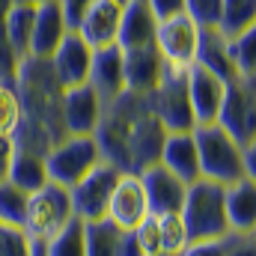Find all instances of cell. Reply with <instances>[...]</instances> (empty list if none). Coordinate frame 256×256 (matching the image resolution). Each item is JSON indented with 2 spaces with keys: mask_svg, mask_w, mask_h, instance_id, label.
<instances>
[{
  "mask_svg": "<svg viewBox=\"0 0 256 256\" xmlns=\"http://www.w3.org/2000/svg\"><path fill=\"white\" fill-rule=\"evenodd\" d=\"M196 42H200V27L188 15H176L167 21H158L155 30V51L173 72H188L196 60Z\"/></svg>",
  "mask_w": 256,
  "mask_h": 256,
  "instance_id": "8",
  "label": "cell"
},
{
  "mask_svg": "<svg viewBox=\"0 0 256 256\" xmlns=\"http://www.w3.org/2000/svg\"><path fill=\"white\" fill-rule=\"evenodd\" d=\"M33 21H36V3H15L6 18L0 21L9 45L15 48V54L21 60L30 57V39H33Z\"/></svg>",
  "mask_w": 256,
  "mask_h": 256,
  "instance_id": "24",
  "label": "cell"
},
{
  "mask_svg": "<svg viewBox=\"0 0 256 256\" xmlns=\"http://www.w3.org/2000/svg\"><path fill=\"white\" fill-rule=\"evenodd\" d=\"M114 3H120V6H126V3H131V0H114Z\"/></svg>",
  "mask_w": 256,
  "mask_h": 256,
  "instance_id": "45",
  "label": "cell"
},
{
  "mask_svg": "<svg viewBox=\"0 0 256 256\" xmlns=\"http://www.w3.org/2000/svg\"><path fill=\"white\" fill-rule=\"evenodd\" d=\"M226 256H256V236L226 232Z\"/></svg>",
  "mask_w": 256,
  "mask_h": 256,
  "instance_id": "38",
  "label": "cell"
},
{
  "mask_svg": "<svg viewBox=\"0 0 256 256\" xmlns=\"http://www.w3.org/2000/svg\"><path fill=\"white\" fill-rule=\"evenodd\" d=\"M24 122V104L15 84H0V134L15 137V131Z\"/></svg>",
  "mask_w": 256,
  "mask_h": 256,
  "instance_id": "30",
  "label": "cell"
},
{
  "mask_svg": "<svg viewBox=\"0 0 256 256\" xmlns=\"http://www.w3.org/2000/svg\"><path fill=\"white\" fill-rule=\"evenodd\" d=\"M45 256H86L84 220L80 218H72L60 232H54L45 242Z\"/></svg>",
  "mask_w": 256,
  "mask_h": 256,
  "instance_id": "27",
  "label": "cell"
},
{
  "mask_svg": "<svg viewBox=\"0 0 256 256\" xmlns=\"http://www.w3.org/2000/svg\"><path fill=\"white\" fill-rule=\"evenodd\" d=\"M102 152L96 137H80V134H66L63 140H57L48 152H45V164H48V179L63 185V188H74L84 176H90L98 164H102Z\"/></svg>",
  "mask_w": 256,
  "mask_h": 256,
  "instance_id": "4",
  "label": "cell"
},
{
  "mask_svg": "<svg viewBox=\"0 0 256 256\" xmlns=\"http://www.w3.org/2000/svg\"><path fill=\"white\" fill-rule=\"evenodd\" d=\"M194 66H202L206 72H212V74L220 78L224 84L236 80V68L230 63V51H226V39H224L218 30H200Z\"/></svg>",
  "mask_w": 256,
  "mask_h": 256,
  "instance_id": "22",
  "label": "cell"
},
{
  "mask_svg": "<svg viewBox=\"0 0 256 256\" xmlns=\"http://www.w3.org/2000/svg\"><path fill=\"white\" fill-rule=\"evenodd\" d=\"M74 218L72 208V194L68 188L48 182L39 191L30 194L27 200V214H24V232L36 242H48L54 232H60L66 224Z\"/></svg>",
  "mask_w": 256,
  "mask_h": 256,
  "instance_id": "5",
  "label": "cell"
},
{
  "mask_svg": "<svg viewBox=\"0 0 256 256\" xmlns=\"http://www.w3.org/2000/svg\"><path fill=\"white\" fill-rule=\"evenodd\" d=\"M182 256H226V236L224 238H202V242H191Z\"/></svg>",
  "mask_w": 256,
  "mask_h": 256,
  "instance_id": "36",
  "label": "cell"
},
{
  "mask_svg": "<svg viewBox=\"0 0 256 256\" xmlns=\"http://www.w3.org/2000/svg\"><path fill=\"white\" fill-rule=\"evenodd\" d=\"M18 68H21V57L15 54V48L9 45V39L0 27V84H15Z\"/></svg>",
  "mask_w": 256,
  "mask_h": 256,
  "instance_id": "35",
  "label": "cell"
},
{
  "mask_svg": "<svg viewBox=\"0 0 256 256\" xmlns=\"http://www.w3.org/2000/svg\"><path fill=\"white\" fill-rule=\"evenodd\" d=\"M98 98L108 104L114 98H120L126 92V54L116 45L98 48L92 54V66H90V80H86Z\"/></svg>",
  "mask_w": 256,
  "mask_h": 256,
  "instance_id": "14",
  "label": "cell"
},
{
  "mask_svg": "<svg viewBox=\"0 0 256 256\" xmlns=\"http://www.w3.org/2000/svg\"><path fill=\"white\" fill-rule=\"evenodd\" d=\"M120 236L110 220H90L84 224V242H86V256H120Z\"/></svg>",
  "mask_w": 256,
  "mask_h": 256,
  "instance_id": "26",
  "label": "cell"
},
{
  "mask_svg": "<svg viewBox=\"0 0 256 256\" xmlns=\"http://www.w3.org/2000/svg\"><path fill=\"white\" fill-rule=\"evenodd\" d=\"M27 200H30V194L21 191V188H15L9 179H3V182H0V224L24 226Z\"/></svg>",
  "mask_w": 256,
  "mask_h": 256,
  "instance_id": "31",
  "label": "cell"
},
{
  "mask_svg": "<svg viewBox=\"0 0 256 256\" xmlns=\"http://www.w3.org/2000/svg\"><path fill=\"white\" fill-rule=\"evenodd\" d=\"M68 24L60 9V0H42L36 3V21H33V39H30V57L51 60L57 45L66 39Z\"/></svg>",
  "mask_w": 256,
  "mask_h": 256,
  "instance_id": "17",
  "label": "cell"
},
{
  "mask_svg": "<svg viewBox=\"0 0 256 256\" xmlns=\"http://www.w3.org/2000/svg\"><path fill=\"white\" fill-rule=\"evenodd\" d=\"M18 3H42V0H18Z\"/></svg>",
  "mask_w": 256,
  "mask_h": 256,
  "instance_id": "44",
  "label": "cell"
},
{
  "mask_svg": "<svg viewBox=\"0 0 256 256\" xmlns=\"http://www.w3.org/2000/svg\"><path fill=\"white\" fill-rule=\"evenodd\" d=\"M92 48L74 33L68 30L66 39L57 45V51L51 54V68L57 74V84L63 90H72V86H80L90 80V66H92Z\"/></svg>",
  "mask_w": 256,
  "mask_h": 256,
  "instance_id": "13",
  "label": "cell"
},
{
  "mask_svg": "<svg viewBox=\"0 0 256 256\" xmlns=\"http://www.w3.org/2000/svg\"><path fill=\"white\" fill-rule=\"evenodd\" d=\"M122 54H126V90L137 92V96H149L164 80L167 63L161 60L155 45L137 48V51H122Z\"/></svg>",
  "mask_w": 256,
  "mask_h": 256,
  "instance_id": "21",
  "label": "cell"
},
{
  "mask_svg": "<svg viewBox=\"0 0 256 256\" xmlns=\"http://www.w3.org/2000/svg\"><path fill=\"white\" fill-rule=\"evenodd\" d=\"M185 90H188V102H191L194 128L218 122L226 84H224L220 78H214L212 72H206L202 66H191V68L185 72Z\"/></svg>",
  "mask_w": 256,
  "mask_h": 256,
  "instance_id": "12",
  "label": "cell"
},
{
  "mask_svg": "<svg viewBox=\"0 0 256 256\" xmlns=\"http://www.w3.org/2000/svg\"><path fill=\"white\" fill-rule=\"evenodd\" d=\"M15 188L33 194L39 191L42 185H48V164H45V155L42 152H33V149H18L15 146V155H12V164H9V176H6Z\"/></svg>",
  "mask_w": 256,
  "mask_h": 256,
  "instance_id": "23",
  "label": "cell"
},
{
  "mask_svg": "<svg viewBox=\"0 0 256 256\" xmlns=\"http://www.w3.org/2000/svg\"><path fill=\"white\" fill-rule=\"evenodd\" d=\"M15 3H18V0H0V21L6 18V12H9V9H12Z\"/></svg>",
  "mask_w": 256,
  "mask_h": 256,
  "instance_id": "42",
  "label": "cell"
},
{
  "mask_svg": "<svg viewBox=\"0 0 256 256\" xmlns=\"http://www.w3.org/2000/svg\"><path fill=\"white\" fill-rule=\"evenodd\" d=\"M220 3L224 0H185V15L200 30H218V24H220Z\"/></svg>",
  "mask_w": 256,
  "mask_h": 256,
  "instance_id": "32",
  "label": "cell"
},
{
  "mask_svg": "<svg viewBox=\"0 0 256 256\" xmlns=\"http://www.w3.org/2000/svg\"><path fill=\"white\" fill-rule=\"evenodd\" d=\"M155 30H158V21L149 12L146 0H131V3L122 6V15H120L116 48L120 51L149 48V45H155Z\"/></svg>",
  "mask_w": 256,
  "mask_h": 256,
  "instance_id": "19",
  "label": "cell"
},
{
  "mask_svg": "<svg viewBox=\"0 0 256 256\" xmlns=\"http://www.w3.org/2000/svg\"><path fill=\"white\" fill-rule=\"evenodd\" d=\"M12 155H15V140L0 134V182L9 176V164H12Z\"/></svg>",
  "mask_w": 256,
  "mask_h": 256,
  "instance_id": "40",
  "label": "cell"
},
{
  "mask_svg": "<svg viewBox=\"0 0 256 256\" xmlns=\"http://www.w3.org/2000/svg\"><path fill=\"white\" fill-rule=\"evenodd\" d=\"M158 164L164 170H170L176 179H182L185 185L196 182L200 179V161H196L194 131H170L164 137V143H161Z\"/></svg>",
  "mask_w": 256,
  "mask_h": 256,
  "instance_id": "20",
  "label": "cell"
},
{
  "mask_svg": "<svg viewBox=\"0 0 256 256\" xmlns=\"http://www.w3.org/2000/svg\"><path fill=\"white\" fill-rule=\"evenodd\" d=\"M149 98V110L155 114V120L164 126V131H194V114L191 102H188V90H185V72H173L167 68L164 80L146 96Z\"/></svg>",
  "mask_w": 256,
  "mask_h": 256,
  "instance_id": "7",
  "label": "cell"
},
{
  "mask_svg": "<svg viewBox=\"0 0 256 256\" xmlns=\"http://www.w3.org/2000/svg\"><path fill=\"white\" fill-rule=\"evenodd\" d=\"M140 182H143V191H146L152 214H167V212L182 208L188 185L182 179H176L170 170H164L161 164H149L146 170H140Z\"/></svg>",
  "mask_w": 256,
  "mask_h": 256,
  "instance_id": "15",
  "label": "cell"
},
{
  "mask_svg": "<svg viewBox=\"0 0 256 256\" xmlns=\"http://www.w3.org/2000/svg\"><path fill=\"white\" fill-rule=\"evenodd\" d=\"M226 226L236 236H256V179H238L224 188Z\"/></svg>",
  "mask_w": 256,
  "mask_h": 256,
  "instance_id": "18",
  "label": "cell"
},
{
  "mask_svg": "<svg viewBox=\"0 0 256 256\" xmlns=\"http://www.w3.org/2000/svg\"><path fill=\"white\" fill-rule=\"evenodd\" d=\"M134 238L140 244L143 256H152V254H161V232H158V218L155 214H146L143 224L134 230Z\"/></svg>",
  "mask_w": 256,
  "mask_h": 256,
  "instance_id": "34",
  "label": "cell"
},
{
  "mask_svg": "<svg viewBox=\"0 0 256 256\" xmlns=\"http://www.w3.org/2000/svg\"><path fill=\"white\" fill-rule=\"evenodd\" d=\"M152 256H182V254H167V250H161V254H152Z\"/></svg>",
  "mask_w": 256,
  "mask_h": 256,
  "instance_id": "43",
  "label": "cell"
},
{
  "mask_svg": "<svg viewBox=\"0 0 256 256\" xmlns=\"http://www.w3.org/2000/svg\"><path fill=\"white\" fill-rule=\"evenodd\" d=\"M146 6L155 15V21H167V18L185 15V0H146Z\"/></svg>",
  "mask_w": 256,
  "mask_h": 256,
  "instance_id": "37",
  "label": "cell"
},
{
  "mask_svg": "<svg viewBox=\"0 0 256 256\" xmlns=\"http://www.w3.org/2000/svg\"><path fill=\"white\" fill-rule=\"evenodd\" d=\"M92 3H96V0H60V9H63V15H66L68 30H74V27L80 24V18L86 15V9H90Z\"/></svg>",
  "mask_w": 256,
  "mask_h": 256,
  "instance_id": "39",
  "label": "cell"
},
{
  "mask_svg": "<svg viewBox=\"0 0 256 256\" xmlns=\"http://www.w3.org/2000/svg\"><path fill=\"white\" fill-rule=\"evenodd\" d=\"M146 214H152V212H149V200L143 191L140 173H120V179L110 191V200H108L104 220H110L122 232H134Z\"/></svg>",
  "mask_w": 256,
  "mask_h": 256,
  "instance_id": "9",
  "label": "cell"
},
{
  "mask_svg": "<svg viewBox=\"0 0 256 256\" xmlns=\"http://www.w3.org/2000/svg\"><path fill=\"white\" fill-rule=\"evenodd\" d=\"M194 143H196L200 179H208V182H218L226 188L248 176L244 173V146L236 143L218 122L194 128Z\"/></svg>",
  "mask_w": 256,
  "mask_h": 256,
  "instance_id": "2",
  "label": "cell"
},
{
  "mask_svg": "<svg viewBox=\"0 0 256 256\" xmlns=\"http://www.w3.org/2000/svg\"><path fill=\"white\" fill-rule=\"evenodd\" d=\"M256 27V0H224L220 3V24L218 33L224 39H232L244 30Z\"/></svg>",
  "mask_w": 256,
  "mask_h": 256,
  "instance_id": "25",
  "label": "cell"
},
{
  "mask_svg": "<svg viewBox=\"0 0 256 256\" xmlns=\"http://www.w3.org/2000/svg\"><path fill=\"white\" fill-rule=\"evenodd\" d=\"M122 170H116L114 164L102 161L90 176H84L74 188H72V208H74V218H80L84 224L90 220H102L104 212H108V200H110V191L116 185Z\"/></svg>",
  "mask_w": 256,
  "mask_h": 256,
  "instance_id": "10",
  "label": "cell"
},
{
  "mask_svg": "<svg viewBox=\"0 0 256 256\" xmlns=\"http://www.w3.org/2000/svg\"><path fill=\"white\" fill-rule=\"evenodd\" d=\"M120 15H122V6L114 3V0H96L86 15L80 18V24L74 27V33L92 48H108V45H116V30H120Z\"/></svg>",
  "mask_w": 256,
  "mask_h": 256,
  "instance_id": "16",
  "label": "cell"
},
{
  "mask_svg": "<svg viewBox=\"0 0 256 256\" xmlns=\"http://www.w3.org/2000/svg\"><path fill=\"white\" fill-rule=\"evenodd\" d=\"M158 218V232H161V250L167 254H182L191 244L188 226L182 220L179 212H167V214H155Z\"/></svg>",
  "mask_w": 256,
  "mask_h": 256,
  "instance_id": "29",
  "label": "cell"
},
{
  "mask_svg": "<svg viewBox=\"0 0 256 256\" xmlns=\"http://www.w3.org/2000/svg\"><path fill=\"white\" fill-rule=\"evenodd\" d=\"M191 242L202 238H224L230 232L226 226V212H224V185L196 179L185 191V202L179 208Z\"/></svg>",
  "mask_w": 256,
  "mask_h": 256,
  "instance_id": "3",
  "label": "cell"
},
{
  "mask_svg": "<svg viewBox=\"0 0 256 256\" xmlns=\"http://www.w3.org/2000/svg\"><path fill=\"white\" fill-rule=\"evenodd\" d=\"M120 256H143L137 238H134V232H122L120 236Z\"/></svg>",
  "mask_w": 256,
  "mask_h": 256,
  "instance_id": "41",
  "label": "cell"
},
{
  "mask_svg": "<svg viewBox=\"0 0 256 256\" xmlns=\"http://www.w3.org/2000/svg\"><path fill=\"white\" fill-rule=\"evenodd\" d=\"M92 137L108 164L122 173H140L149 164H158L167 131L149 110V98L126 90L120 98L104 104Z\"/></svg>",
  "mask_w": 256,
  "mask_h": 256,
  "instance_id": "1",
  "label": "cell"
},
{
  "mask_svg": "<svg viewBox=\"0 0 256 256\" xmlns=\"http://www.w3.org/2000/svg\"><path fill=\"white\" fill-rule=\"evenodd\" d=\"M102 110H104V102L98 98V92H96L90 84L63 90L60 116H63V131L66 134H80V137L96 134L98 120H102Z\"/></svg>",
  "mask_w": 256,
  "mask_h": 256,
  "instance_id": "11",
  "label": "cell"
},
{
  "mask_svg": "<svg viewBox=\"0 0 256 256\" xmlns=\"http://www.w3.org/2000/svg\"><path fill=\"white\" fill-rule=\"evenodd\" d=\"M0 256H30V236L24 226L0 224Z\"/></svg>",
  "mask_w": 256,
  "mask_h": 256,
  "instance_id": "33",
  "label": "cell"
},
{
  "mask_svg": "<svg viewBox=\"0 0 256 256\" xmlns=\"http://www.w3.org/2000/svg\"><path fill=\"white\" fill-rule=\"evenodd\" d=\"M218 126L236 143H256V78H236L226 84Z\"/></svg>",
  "mask_w": 256,
  "mask_h": 256,
  "instance_id": "6",
  "label": "cell"
},
{
  "mask_svg": "<svg viewBox=\"0 0 256 256\" xmlns=\"http://www.w3.org/2000/svg\"><path fill=\"white\" fill-rule=\"evenodd\" d=\"M226 51L236 78H256V27L226 39Z\"/></svg>",
  "mask_w": 256,
  "mask_h": 256,
  "instance_id": "28",
  "label": "cell"
}]
</instances>
